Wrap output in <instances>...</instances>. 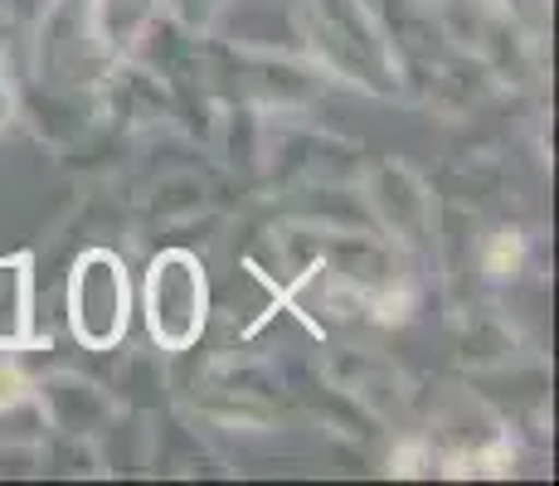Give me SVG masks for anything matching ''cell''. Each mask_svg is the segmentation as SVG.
I'll return each mask as SVG.
<instances>
[{
	"label": "cell",
	"mask_w": 559,
	"mask_h": 486,
	"mask_svg": "<svg viewBox=\"0 0 559 486\" xmlns=\"http://www.w3.org/2000/svg\"><path fill=\"white\" fill-rule=\"evenodd\" d=\"M453 336H457V365L472 375H507L535 360L525 331L501 307H487V301H462L453 317Z\"/></svg>",
	"instance_id": "8fae6325"
},
{
	"label": "cell",
	"mask_w": 559,
	"mask_h": 486,
	"mask_svg": "<svg viewBox=\"0 0 559 486\" xmlns=\"http://www.w3.org/2000/svg\"><path fill=\"white\" fill-rule=\"evenodd\" d=\"M384 472H390V477H408V482L443 477V452H438V442L428 438L424 428H408V434L394 438L390 458H384Z\"/></svg>",
	"instance_id": "e0dca14e"
},
{
	"label": "cell",
	"mask_w": 559,
	"mask_h": 486,
	"mask_svg": "<svg viewBox=\"0 0 559 486\" xmlns=\"http://www.w3.org/2000/svg\"><path fill=\"white\" fill-rule=\"evenodd\" d=\"M317 375H321V384L346 394L374 424H404L418 408V384L408 380L404 365H394L390 355L374 351V345L326 341V351H321V360H317Z\"/></svg>",
	"instance_id": "8992f818"
},
{
	"label": "cell",
	"mask_w": 559,
	"mask_h": 486,
	"mask_svg": "<svg viewBox=\"0 0 559 486\" xmlns=\"http://www.w3.org/2000/svg\"><path fill=\"white\" fill-rule=\"evenodd\" d=\"M156 10H160V0H93V35H98L107 59L132 54L136 35L156 20Z\"/></svg>",
	"instance_id": "2e32d148"
},
{
	"label": "cell",
	"mask_w": 559,
	"mask_h": 486,
	"mask_svg": "<svg viewBox=\"0 0 559 486\" xmlns=\"http://www.w3.org/2000/svg\"><path fill=\"white\" fill-rule=\"evenodd\" d=\"M93 112H98V122L142 142V137L170 132V122H176V88H170L166 73H156L136 54H117L103 69V79L93 83Z\"/></svg>",
	"instance_id": "52a82bcc"
},
{
	"label": "cell",
	"mask_w": 559,
	"mask_h": 486,
	"mask_svg": "<svg viewBox=\"0 0 559 486\" xmlns=\"http://www.w3.org/2000/svg\"><path fill=\"white\" fill-rule=\"evenodd\" d=\"M25 399H35V375L25 370V355L0 351V414L25 404Z\"/></svg>",
	"instance_id": "d6986e66"
},
{
	"label": "cell",
	"mask_w": 559,
	"mask_h": 486,
	"mask_svg": "<svg viewBox=\"0 0 559 486\" xmlns=\"http://www.w3.org/2000/svg\"><path fill=\"white\" fill-rule=\"evenodd\" d=\"M122 351V365H117L112 375V394L122 408H136V414H160V408L170 404V355L156 351L152 341L146 345H117Z\"/></svg>",
	"instance_id": "5bb4252c"
},
{
	"label": "cell",
	"mask_w": 559,
	"mask_h": 486,
	"mask_svg": "<svg viewBox=\"0 0 559 486\" xmlns=\"http://www.w3.org/2000/svg\"><path fill=\"white\" fill-rule=\"evenodd\" d=\"M132 311H136V287L127 258L107 244L79 248V258L69 263V277H63L69 336L93 355H112L132 331Z\"/></svg>",
	"instance_id": "3957f363"
},
{
	"label": "cell",
	"mask_w": 559,
	"mask_h": 486,
	"mask_svg": "<svg viewBox=\"0 0 559 486\" xmlns=\"http://www.w3.org/2000/svg\"><path fill=\"white\" fill-rule=\"evenodd\" d=\"M39 277H35V253L0 258V351L25 355L39 345Z\"/></svg>",
	"instance_id": "4fadbf2b"
},
{
	"label": "cell",
	"mask_w": 559,
	"mask_h": 486,
	"mask_svg": "<svg viewBox=\"0 0 559 486\" xmlns=\"http://www.w3.org/2000/svg\"><path fill=\"white\" fill-rule=\"evenodd\" d=\"M204 210H214V180L200 166H166L152 176V186L132 200L136 239L152 229H186Z\"/></svg>",
	"instance_id": "7c38bea8"
},
{
	"label": "cell",
	"mask_w": 559,
	"mask_h": 486,
	"mask_svg": "<svg viewBox=\"0 0 559 486\" xmlns=\"http://www.w3.org/2000/svg\"><path fill=\"white\" fill-rule=\"evenodd\" d=\"M297 25H302V54L326 73V83L380 103L408 97L394 35L370 0H297Z\"/></svg>",
	"instance_id": "6da1fadb"
},
{
	"label": "cell",
	"mask_w": 559,
	"mask_h": 486,
	"mask_svg": "<svg viewBox=\"0 0 559 486\" xmlns=\"http://www.w3.org/2000/svg\"><path fill=\"white\" fill-rule=\"evenodd\" d=\"M180 408L190 424L219 428V434H283L287 428V399H267L239 384H219V380H190V389H180Z\"/></svg>",
	"instance_id": "30bf717a"
},
{
	"label": "cell",
	"mask_w": 559,
	"mask_h": 486,
	"mask_svg": "<svg viewBox=\"0 0 559 486\" xmlns=\"http://www.w3.org/2000/svg\"><path fill=\"white\" fill-rule=\"evenodd\" d=\"M35 404H39V414H45L49 434H63V438H98L103 428L122 414L112 389L103 380H93V375H79V370L35 375Z\"/></svg>",
	"instance_id": "ba28073f"
},
{
	"label": "cell",
	"mask_w": 559,
	"mask_h": 486,
	"mask_svg": "<svg viewBox=\"0 0 559 486\" xmlns=\"http://www.w3.org/2000/svg\"><path fill=\"white\" fill-rule=\"evenodd\" d=\"M224 5H229V0H160V10H166L180 29H190V35H214Z\"/></svg>",
	"instance_id": "ac0fdd59"
},
{
	"label": "cell",
	"mask_w": 559,
	"mask_h": 486,
	"mask_svg": "<svg viewBox=\"0 0 559 486\" xmlns=\"http://www.w3.org/2000/svg\"><path fill=\"white\" fill-rule=\"evenodd\" d=\"M356 190L365 200L374 234H384L408 263L433 268V224H438V194L408 161H365Z\"/></svg>",
	"instance_id": "5b68a950"
},
{
	"label": "cell",
	"mask_w": 559,
	"mask_h": 486,
	"mask_svg": "<svg viewBox=\"0 0 559 486\" xmlns=\"http://www.w3.org/2000/svg\"><path fill=\"white\" fill-rule=\"evenodd\" d=\"M136 307L146 321V341L166 351L170 360L195 351L204 327H210V273H204V253L186 244H166L146 258L142 292Z\"/></svg>",
	"instance_id": "7a4b0ae2"
},
{
	"label": "cell",
	"mask_w": 559,
	"mask_h": 486,
	"mask_svg": "<svg viewBox=\"0 0 559 486\" xmlns=\"http://www.w3.org/2000/svg\"><path fill=\"white\" fill-rule=\"evenodd\" d=\"M267 117V151H263V190H302L356 180L365 151L350 137H336L311 122V112H263Z\"/></svg>",
	"instance_id": "277c9868"
},
{
	"label": "cell",
	"mask_w": 559,
	"mask_h": 486,
	"mask_svg": "<svg viewBox=\"0 0 559 486\" xmlns=\"http://www.w3.org/2000/svg\"><path fill=\"white\" fill-rule=\"evenodd\" d=\"M20 122V79L5 59H0V132Z\"/></svg>",
	"instance_id": "ffe728a7"
},
{
	"label": "cell",
	"mask_w": 559,
	"mask_h": 486,
	"mask_svg": "<svg viewBox=\"0 0 559 486\" xmlns=\"http://www.w3.org/2000/svg\"><path fill=\"white\" fill-rule=\"evenodd\" d=\"M418 404H424V434L438 442L443 462L462 458V452H477V448H487V442L511 434L507 418L481 394H472V389H462V384H438L428 399L418 394Z\"/></svg>",
	"instance_id": "9c48e42d"
},
{
	"label": "cell",
	"mask_w": 559,
	"mask_h": 486,
	"mask_svg": "<svg viewBox=\"0 0 559 486\" xmlns=\"http://www.w3.org/2000/svg\"><path fill=\"white\" fill-rule=\"evenodd\" d=\"M525 268H531V234L511 220L481 224L477 229V273H481V283L511 287V283L525 277Z\"/></svg>",
	"instance_id": "9a60e30c"
}]
</instances>
